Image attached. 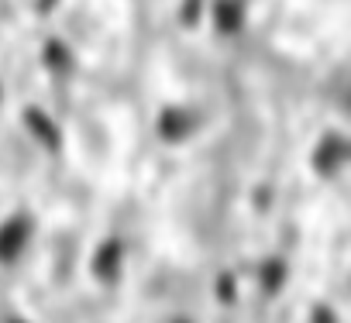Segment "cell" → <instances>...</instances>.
Masks as SVG:
<instances>
[{
    "instance_id": "11",
    "label": "cell",
    "mask_w": 351,
    "mask_h": 323,
    "mask_svg": "<svg viewBox=\"0 0 351 323\" xmlns=\"http://www.w3.org/2000/svg\"><path fill=\"white\" fill-rule=\"evenodd\" d=\"M310 323H341V320H337V313H334V306H327V302H313V313H310Z\"/></svg>"
},
{
    "instance_id": "15",
    "label": "cell",
    "mask_w": 351,
    "mask_h": 323,
    "mask_svg": "<svg viewBox=\"0 0 351 323\" xmlns=\"http://www.w3.org/2000/svg\"><path fill=\"white\" fill-rule=\"evenodd\" d=\"M165 323H193L190 316H172V320H165Z\"/></svg>"
},
{
    "instance_id": "6",
    "label": "cell",
    "mask_w": 351,
    "mask_h": 323,
    "mask_svg": "<svg viewBox=\"0 0 351 323\" xmlns=\"http://www.w3.org/2000/svg\"><path fill=\"white\" fill-rule=\"evenodd\" d=\"M124 261H128V244H124V237L107 234V237L93 248L90 272H93L97 282H104V285H117L121 275H124Z\"/></svg>"
},
{
    "instance_id": "8",
    "label": "cell",
    "mask_w": 351,
    "mask_h": 323,
    "mask_svg": "<svg viewBox=\"0 0 351 323\" xmlns=\"http://www.w3.org/2000/svg\"><path fill=\"white\" fill-rule=\"evenodd\" d=\"M289 282V261L282 255H269L262 265H258V285L265 296H279Z\"/></svg>"
},
{
    "instance_id": "3",
    "label": "cell",
    "mask_w": 351,
    "mask_h": 323,
    "mask_svg": "<svg viewBox=\"0 0 351 323\" xmlns=\"http://www.w3.org/2000/svg\"><path fill=\"white\" fill-rule=\"evenodd\" d=\"M32 237H35V217L28 210H14L0 220V268L18 265Z\"/></svg>"
},
{
    "instance_id": "14",
    "label": "cell",
    "mask_w": 351,
    "mask_h": 323,
    "mask_svg": "<svg viewBox=\"0 0 351 323\" xmlns=\"http://www.w3.org/2000/svg\"><path fill=\"white\" fill-rule=\"evenodd\" d=\"M4 100H8V86H4V79H0V107H4Z\"/></svg>"
},
{
    "instance_id": "1",
    "label": "cell",
    "mask_w": 351,
    "mask_h": 323,
    "mask_svg": "<svg viewBox=\"0 0 351 323\" xmlns=\"http://www.w3.org/2000/svg\"><path fill=\"white\" fill-rule=\"evenodd\" d=\"M18 124H21V134H25V141L32 148L49 151V155H59L66 148V131H62L59 117L49 107H42V103H21Z\"/></svg>"
},
{
    "instance_id": "4",
    "label": "cell",
    "mask_w": 351,
    "mask_h": 323,
    "mask_svg": "<svg viewBox=\"0 0 351 323\" xmlns=\"http://www.w3.org/2000/svg\"><path fill=\"white\" fill-rule=\"evenodd\" d=\"M38 66L45 69V76H52L56 83H73V76L80 73V55L76 45L66 35H49L38 45Z\"/></svg>"
},
{
    "instance_id": "13",
    "label": "cell",
    "mask_w": 351,
    "mask_h": 323,
    "mask_svg": "<svg viewBox=\"0 0 351 323\" xmlns=\"http://www.w3.org/2000/svg\"><path fill=\"white\" fill-rule=\"evenodd\" d=\"M4 323H35V320H28V316H21V313H8Z\"/></svg>"
},
{
    "instance_id": "9",
    "label": "cell",
    "mask_w": 351,
    "mask_h": 323,
    "mask_svg": "<svg viewBox=\"0 0 351 323\" xmlns=\"http://www.w3.org/2000/svg\"><path fill=\"white\" fill-rule=\"evenodd\" d=\"M204 18H207V0H180V8H176V21L186 31L200 28Z\"/></svg>"
},
{
    "instance_id": "12",
    "label": "cell",
    "mask_w": 351,
    "mask_h": 323,
    "mask_svg": "<svg viewBox=\"0 0 351 323\" xmlns=\"http://www.w3.org/2000/svg\"><path fill=\"white\" fill-rule=\"evenodd\" d=\"M59 4H62V0H35V11H38V14H52Z\"/></svg>"
},
{
    "instance_id": "10",
    "label": "cell",
    "mask_w": 351,
    "mask_h": 323,
    "mask_svg": "<svg viewBox=\"0 0 351 323\" xmlns=\"http://www.w3.org/2000/svg\"><path fill=\"white\" fill-rule=\"evenodd\" d=\"M214 299L221 302V306H234L238 299H241V285H238V275L234 272H221L217 279H214Z\"/></svg>"
},
{
    "instance_id": "2",
    "label": "cell",
    "mask_w": 351,
    "mask_h": 323,
    "mask_svg": "<svg viewBox=\"0 0 351 323\" xmlns=\"http://www.w3.org/2000/svg\"><path fill=\"white\" fill-rule=\"evenodd\" d=\"M200 127H204V117H200V107L193 103H162L155 114V138L165 148H180L193 141Z\"/></svg>"
},
{
    "instance_id": "7",
    "label": "cell",
    "mask_w": 351,
    "mask_h": 323,
    "mask_svg": "<svg viewBox=\"0 0 351 323\" xmlns=\"http://www.w3.org/2000/svg\"><path fill=\"white\" fill-rule=\"evenodd\" d=\"M207 18L217 38H241L248 28V0H207Z\"/></svg>"
},
{
    "instance_id": "5",
    "label": "cell",
    "mask_w": 351,
    "mask_h": 323,
    "mask_svg": "<svg viewBox=\"0 0 351 323\" xmlns=\"http://www.w3.org/2000/svg\"><path fill=\"white\" fill-rule=\"evenodd\" d=\"M348 166V138L341 127L334 131H320V138L313 141V151H310V169L320 176V179H334L341 176Z\"/></svg>"
}]
</instances>
